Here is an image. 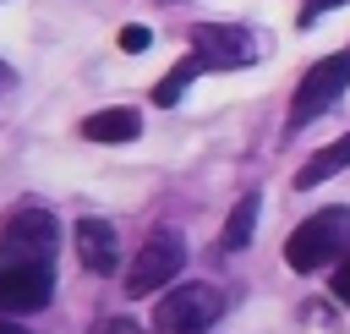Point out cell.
<instances>
[{"label":"cell","instance_id":"cell-1","mask_svg":"<svg viewBox=\"0 0 350 334\" xmlns=\"http://www.w3.org/2000/svg\"><path fill=\"white\" fill-rule=\"evenodd\" d=\"M345 252H350V208H323L306 224H295L290 241H284V263L295 274H323Z\"/></svg>","mask_w":350,"mask_h":334},{"label":"cell","instance_id":"cell-2","mask_svg":"<svg viewBox=\"0 0 350 334\" xmlns=\"http://www.w3.org/2000/svg\"><path fill=\"white\" fill-rule=\"evenodd\" d=\"M180 268H186V241H180V230H175V224H159V230L137 246V257H131V268H126V296L170 290Z\"/></svg>","mask_w":350,"mask_h":334},{"label":"cell","instance_id":"cell-3","mask_svg":"<svg viewBox=\"0 0 350 334\" xmlns=\"http://www.w3.org/2000/svg\"><path fill=\"white\" fill-rule=\"evenodd\" d=\"M55 296L49 257H22L0 246V312H38Z\"/></svg>","mask_w":350,"mask_h":334},{"label":"cell","instance_id":"cell-4","mask_svg":"<svg viewBox=\"0 0 350 334\" xmlns=\"http://www.w3.org/2000/svg\"><path fill=\"white\" fill-rule=\"evenodd\" d=\"M219 290L213 285H175L153 307V334H208L219 323Z\"/></svg>","mask_w":350,"mask_h":334},{"label":"cell","instance_id":"cell-5","mask_svg":"<svg viewBox=\"0 0 350 334\" xmlns=\"http://www.w3.org/2000/svg\"><path fill=\"white\" fill-rule=\"evenodd\" d=\"M345 88H350V55H328V60H317V66L295 82L290 120H295V126H306V120H312V115H323Z\"/></svg>","mask_w":350,"mask_h":334},{"label":"cell","instance_id":"cell-6","mask_svg":"<svg viewBox=\"0 0 350 334\" xmlns=\"http://www.w3.org/2000/svg\"><path fill=\"white\" fill-rule=\"evenodd\" d=\"M191 49L213 66V71H235V66H252L257 60V38L235 22H197L191 27Z\"/></svg>","mask_w":350,"mask_h":334},{"label":"cell","instance_id":"cell-7","mask_svg":"<svg viewBox=\"0 0 350 334\" xmlns=\"http://www.w3.org/2000/svg\"><path fill=\"white\" fill-rule=\"evenodd\" d=\"M0 246H5V252H22V257H55L60 230H55V219H49L44 208H22V214H11V219H5Z\"/></svg>","mask_w":350,"mask_h":334},{"label":"cell","instance_id":"cell-8","mask_svg":"<svg viewBox=\"0 0 350 334\" xmlns=\"http://www.w3.org/2000/svg\"><path fill=\"white\" fill-rule=\"evenodd\" d=\"M71 241H77V257H82V268H88V274H109V268H120L115 224H104V219H77Z\"/></svg>","mask_w":350,"mask_h":334},{"label":"cell","instance_id":"cell-9","mask_svg":"<svg viewBox=\"0 0 350 334\" xmlns=\"http://www.w3.org/2000/svg\"><path fill=\"white\" fill-rule=\"evenodd\" d=\"M345 164H350V131H345V137H334L328 148H317V153H312V159L295 170V192H312V186H323V181H328V175H339Z\"/></svg>","mask_w":350,"mask_h":334},{"label":"cell","instance_id":"cell-10","mask_svg":"<svg viewBox=\"0 0 350 334\" xmlns=\"http://www.w3.org/2000/svg\"><path fill=\"white\" fill-rule=\"evenodd\" d=\"M137 131H142V115L137 110H98V115L82 120V137L88 142H131Z\"/></svg>","mask_w":350,"mask_h":334},{"label":"cell","instance_id":"cell-11","mask_svg":"<svg viewBox=\"0 0 350 334\" xmlns=\"http://www.w3.org/2000/svg\"><path fill=\"white\" fill-rule=\"evenodd\" d=\"M197 71H208V60H202L197 49H191V55H180V60L170 66V77H164V82H153V104H159V110H170V104H180V93H186V82H191Z\"/></svg>","mask_w":350,"mask_h":334},{"label":"cell","instance_id":"cell-12","mask_svg":"<svg viewBox=\"0 0 350 334\" xmlns=\"http://www.w3.org/2000/svg\"><path fill=\"white\" fill-rule=\"evenodd\" d=\"M252 230H257V192H246V197L230 208V219H224V252L252 246Z\"/></svg>","mask_w":350,"mask_h":334},{"label":"cell","instance_id":"cell-13","mask_svg":"<svg viewBox=\"0 0 350 334\" xmlns=\"http://www.w3.org/2000/svg\"><path fill=\"white\" fill-rule=\"evenodd\" d=\"M120 49H126V55L148 49V27H137V22H131V27H120Z\"/></svg>","mask_w":350,"mask_h":334},{"label":"cell","instance_id":"cell-14","mask_svg":"<svg viewBox=\"0 0 350 334\" xmlns=\"http://www.w3.org/2000/svg\"><path fill=\"white\" fill-rule=\"evenodd\" d=\"M334 296H339V301H350V252L334 263Z\"/></svg>","mask_w":350,"mask_h":334},{"label":"cell","instance_id":"cell-15","mask_svg":"<svg viewBox=\"0 0 350 334\" xmlns=\"http://www.w3.org/2000/svg\"><path fill=\"white\" fill-rule=\"evenodd\" d=\"M334 5H345V0H306V5H301V27H312V22H317L323 11H334Z\"/></svg>","mask_w":350,"mask_h":334},{"label":"cell","instance_id":"cell-16","mask_svg":"<svg viewBox=\"0 0 350 334\" xmlns=\"http://www.w3.org/2000/svg\"><path fill=\"white\" fill-rule=\"evenodd\" d=\"M88 334H137V329H131L126 318H98V323H93Z\"/></svg>","mask_w":350,"mask_h":334},{"label":"cell","instance_id":"cell-17","mask_svg":"<svg viewBox=\"0 0 350 334\" xmlns=\"http://www.w3.org/2000/svg\"><path fill=\"white\" fill-rule=\"evenodd\" d=\"M0 334H33V329H22V323H11V318L0 312Z\"/></svg>","mask_w":350,"mask_h":334},{"label":"cell","instance_id":"cell-18","mask_svg":"<svg viewBox=\"0 0 350 334\" xmlns=\"http://www.w3.org/2000/svg\"><path fill=\"white\" fill-rule=\"evenodd\" d=\"M5 82H11V71H5V66H0V88H5Z\"/></svg>","mask_w":350,"mask_h":334}]
</instances>
